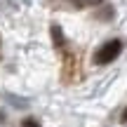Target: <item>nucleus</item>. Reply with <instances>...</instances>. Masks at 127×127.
I'll list each match as a JSON object with an SVG mask.
<instances>
[{
	"label": "nucleus",
	"mask_w": 127,
	"mask_h": 127,
	"mask_svg": "<svg viewBox=\"0 0 127 127\" xmlns=\"http://www.w3.org/2000/svg\"><path fill=\"white\" fill-rule=\"evenodd\" d=\"M94 2H101V0H78V5H94Z\"/></svg>",
	"instance_id": "4"
},
{
	"label": "nucleus",
	"mask_w": 127,
	"mask_h": 127,
	"mask_svg": "<svg viewBox=\"0 0 127 127\" xmlns=\"http://www.w3.org/2000/svg\"><path fill=\"white\" fill-rule=\"evenodd\" d=\"M52 40H54V45L57 47H61L64 45V33H61V26H52Z\"/></svg>",
	"instance_id": "2"
},
{
	"label": "nucleus",
	"mask_w": 127,
	"mask_h": 127,
	"mask_svg": "<svg viewBox=\"0 0 127 127\" xmlns=\"http://www.w3.org/2000/svg\"><path fill=\"white\" fill-rule=\"evenodd\" d=\"M21 127H40V123H38L35 118H24L21 120Z\"/></svg>",
	"instance_id": "3"
},
{
	"label": "nucleus",
	"mask_w": 127,
	"mask_h": 127,
	"mask_svg": "<svg viewBox=\"0 0 127 127\" xmlns=\"http://www.w3.org/2000/svg\"><path fill=\"white\" fill-rule=\"evenodd\" d=\"M120 123H125V125H127V108H125V113H123V118H120Z\"/></svg>",
	"instance_id": "5"
},
{
	"label": "nucleus",
	"mask_w": 127,
	"mask_h": 127,
	"mask_svg": "<svg viewBox=\"0 0 127 127\" xmlns=\"http://www.w3.org/2000/svg\"><path fill=\"white\" fill-rule=\"evenodd\" d=\"M123 52V42L120 40H108L94 52V64L104 66V64H111L113 59H118V54Z\"/></svg>",
	"instance_id": "1"
}]
</instances>
